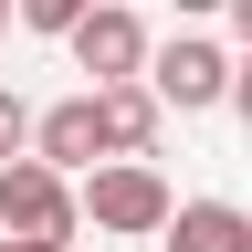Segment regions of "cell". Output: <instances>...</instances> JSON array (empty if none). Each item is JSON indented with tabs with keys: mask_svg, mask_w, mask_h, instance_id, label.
I'll use <instances>...</instances> for the list:
<instances>
[{
	"mask_svg": "<svg viewBox=\"0 0 252 252\" xmlns=\"http://www.w3.org/2000/svg\"><path fill=\"white\" fill-rule=\"evenodd\" d=\"M168 179L147 168V147H116V158H94L84 168V220L94 231H116V242H147V231H168Z\"/></svg>",
	"mask_w": 252,
	"mask_h": 252,
	"instance_id": "1",
	"label": "cell"
},
{
	"mask_svg": "<svg viewBox=\"0 0 252 252\" xmlns=\"http://www.w3.org/2000/svg\"><path fill=\"white\" fill-rule=\"evenodd\" d=\"M0 231L74 242V231H84V189H74V168H53L42 147H32V158H11V168H0Z\"/></svg>",
	"mask_w": 252,
	"mask_h": 252,
	"instance_id": "2",
	"label": "cell"
},
{
	"mask_svg": "<svg viewBox=\"0 0 252 252\" xmlns=\"http://www.w3.org/2000/svg\"><path fill=\"white\" fill-rule=\"evenodd\" d=\"M231 74H242V63L220 53V42H200V32H179L168 53H147V84L168 94L179 116H200V105H231Z\"/></svg>",
	"mask_w": 252,
	"mask_h": 252,
	"instance_id": "3",
	"label": "cell"
},
{
	"mask_svg": "<svg viewBox=\"0 0 252 252\" xmlns=\"http://www.w3.org/2000/svg\"><path fill=\"white\" fill-rule=\"evenodd\" d=\"M63 42H74V63L94 84H126V74H147V21L137 11H116V0H94V11L63 32Z\"/></svg>",
	"mask_w": 252,
	"mask_h": 252,
	"instance_id": "4",
	"label": "cell"
},
{
	"mask_svg": "<svg viewBox=\"0 0 252 252\" xmlns=\"http://www.w3.org/2000/svg\"><path fill=\"white\" fill-rule=\"evenodd\" d=\"M32 147H42L53 158V168H94V158H116V126H105V84H94V94H63V105L42 116V137H32Z\"/></svg>",
	"mask_w": 252,
	"mask_h": 252,
	"instance_id": "5",
	"label": "cell"
},
{
	"mask_svg": "<svg viewBox=\"0 0 252 252\" xmlns=\"http://www.w3.org/2000/svg\"><path fill=\"white\" fill-rule=\"evenodd\" d=\"M158 242H168V252H252V210H231V200H179Z\"/></svg>",
	"mask_w": 252,
	"mask_h": 252,
	"instance_id": "6",
	"label": "cell"
},
{
	"mask_svg": "<svg viewBox=\"0 0 252 252\" xmlns=\"http://www.w3.org/2000/svg\"><path fill=\"white\" fill-rule=\"evenodd\" d=\"M158 116H168V94L158 84H105V126H116V147H158Z\"/></svg>",
	"mask_w": 252,
	"mask_h": 252,
	"instance_id": "7",
	"label": "cell"
},
{
	"mask_svg": "<svg viewBox=\"0 0 252 252\" xmlns=\"http://www.w3.org/2000/svg\"><path fill=\"white\" fill-rule=\"evenodd\" d=\"M32 137H42V116H32L21 94H0V168H11V158H32Z\"/></svg>",
	"mask_w": 252,
	"mask_h": 252,
	"instance_id": "8",
	"label": "cell"
},
{
	"mask_svg": "<svg viewBox=\"0 0 252 252\" xmlns=\"http://www.w3.org/2000/svg\"><path fill=\"white\" fill-rule=\"evenodd\" d=\"M84 11H94V0H21V21H32V32H74Z\"/></svg>",
	"mask_w": 252,
	"mask_h": 252,
	"instance_id": "9",
	"label": "cell"
},
{
	"mask_svg": "<svg viewBox=\"0 0 252 252\" xmlns=\"http://www.w3.org/2000/svg\"><path fill=\"white\" fill-rule=\"evenodd\" d=\"M231 105H242V126H252V53H242V74H231Z\"/></svg>",
	"mask_w": 252,
	"mask_h": 252,
	"instance_id": "10",
	"label": "cell"
},
{
	"mask_svg": "<svg viewBox=\"0 0 252 252\" xmlns=\"http://www.w3.org/2000/svg\"><path fill=\"white\" fill-rule=\"evenodd\" d=\"M0 252H74V242H32V231H11V242H0Z\"/></svg>",
	"mask_w": 252,
	"mask_h": 252,
	"instance_id": "11",
	"label": "cell"
},
{
	"mask_svg": "<svg viewBox=\"0 0 252 252\" xmlns=\"http://www.w3.org/2000/svg\"><path fill=\"white\" fill-rule=\"evenodd\" d=\"M231 32H242V53H252V0H231Z\"/></svg>",
	"mask_w": 252,
	"mask_h": 252,
	"instance_id": "12",
	"label": "cell"
},
{
	"mask_svg": "<svg viewBox=\"0 0 252 252\" xmlns=\"http://www.w3.org/2000/svg\"><path fill=\"white\" fill-rule=\"evenodd\" d=\"M179 11H189V21H200V11H231V0H179Z\"/></svg>",
	"mask_w": 252,
	"mask_h": 252,
	"instance_id": "13",
	"label": "cell"
},
{
	"mask_svg": "<svg viewBox=\"0 0 252 252\" xmlns=\"http://www.w3.org/2000/svg\"><path fill=\"white\" fill-rule=\"evenodd\" d=\"M0 32H11V0H0Z\"/></svg>",
	"mask_w": 252,
	"mask_h": 252,
	"instance_id": "14",
	"label": "cell"
}]
</instances>
